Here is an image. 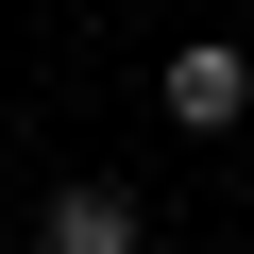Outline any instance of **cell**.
Returning a JSON list of instances; mask_svg holds the SVG:
<instances>
[{"instance_id":"cell-1","label":"cell","mask_w":254,"mask_h":254,"mask_svg":"<svg viewBox=\"0 0 254 254\" xmlns=\"http://www.w3.org/2000/svg\"><path fill=\"white\" fill-rule=\"evenodd\" d=\"M153 119H170V136H237V119H254V34H187V51H153Z\"/></svg>"},{"instance_id":"cell-2","label":"cell","mask_w":254,"mask_h":254,"mask_svg":"<svg viewBox=\"0 0 254 254\" xmlns=\"http://www.w3.org/2000/svg\"><path fill=\"white\" fill-rule=\"evenodd\" d=\"M34 254H153V203L119 170H68V187H34Z\"/></svg>"}]
</instances>
